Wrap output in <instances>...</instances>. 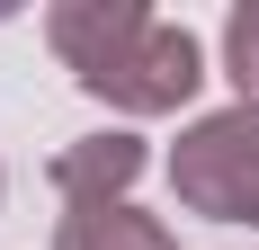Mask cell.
<instances>
[{
    "label": "cell",
    "instance_id": "obj_1",
    "mask_svg": "<svg viewBox=\"0 0 259 250\" xmlns=\"http://www.w3.org/2000/svg\"><path fill=\"white\" fill-rule=\"evenodd\" d=\"M45 45L63 54V72L90 99L125 107V116H170L206 80V45L179 18L143 9V0H54L45 9Z\"/></svg>",
    "mask_w": 259,
    "mask_h": 250
},
{
    "label": "cell",
    "instance_id": "obj_2",
    "mask_svg": "<svg viewBox=\"0 0 259 250\" xmlns=\"http://www.w3.org/2000/svg\"><path fill=\"white\" fill-rule=\"evenodd\" d=\"M170 188H179L188 215H214V224H259V107H214L179 134L170 152Z\"/></svg>",
    "mask_w": 259,
    "mask_h": 250
},
{
    "label": "cell",
    "instance_id": "obj_3",
    "mask_svg": "<svg viewBox=\"0 0 259 250\" xmlns=\"http://www.w3.org/2000/svg\"><path fill=\"white\" fill-rule=\"evenodd\" d=\"M152 170V152H143V134H80V143L54 152V188H63V205H125V188Z\"/></svg>",
    "mask_w": 259,
    "mask_h": 250
},
{
    "label": "cell",
    "instance_id": "obj_4",
    "mask_svg": "<svg viewBox=\"0 0 259 250\" xmlns=\"http://www.w3.org/2000/svg\"><path fill=\"white\" fill-rule=\"evenodd\" d=\"M54 250H179V241H170V224L143 215V205H63Z\"/></svg>",
    "mask_w": 259,
    "mask_h": 250
},
{
    "label": "cell",
    "instance_id": "obj_5",
    "mask_svg": "<svg viewBox=\"0 0 259 250\" xmlns=\"http://www.w3.org/2000/svg\"><path fill=\"white\" fill-rule=\"evenodd\" d=\"M224 80L241 90V107H259V0L224 18Z\"/></svg>",
    "mask_w": 259,
    "mask_h": 250
},
{
    "label": "cell",
    "instance_id": "obj_6",
    "mask_svg": "<svg viewBox=\"0 0 259 250\" xmlns=\"http://www.w3.org/2000/svg\"><path fill=\"white\" fill-rule=\"evenodd\" d=\"M0 188H9V179H0Z\"/></svg>",
    "mask_w": 259,
    "mask_h": 250
}]
</instances>
